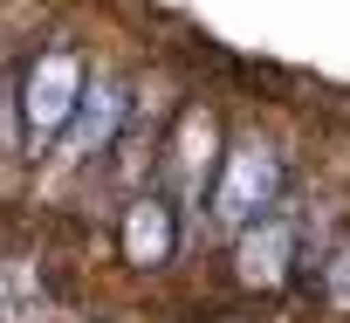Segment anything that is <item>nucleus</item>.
I'll return each mask as SVG.
<instances>
[{
    "label": "nucleus",
    "mask_w": 350,
    "mask_h": 323,
    "mask_svg": "<svg viewBox=\"0 0 350 323\" xmlns=\"http://www.w3.org/2000/svg\"><path fill=\"white\" fill-rule=\"evenodd\" d=\"M172 255V207L165 200H137L131 220H124V261H165Z\"/></svg>",
    "instance_id": "3"
},
{
    "label": "nucleus",
    "mask_w": 350,
    "mask_h": 323,
    "mask_svg": "<svg viewBox=\"0 0 350 323\" xmlns=\"http://www.w3.org/2000/svg\"><path fill=\"white\" fill-rule=\"evenodd\" d=\"M329 302H336V309H350V248L329 261Z\"/></svg>",
    "instance_id": "6"
},
{
    "label": "nucleus",
    "mask_w": 350,
    "mask_h": 323,
    "mask_svg": "<svg viewBox=\"0 0 350 323\" xmlns=\"http://www.w3.org/2000/svg\"><path fill=\"white\" fill-rule=\"evenodd\" d=\"M282 255H288V227L268 220L261 234L241 241V275H247V282H282Z\"/></svg>",
    "instance_id": "4"
},
{
    "label": "nucleus",
    "mask_w": 350,
    "mask_h": 323,
    "mask_svg": "<svg viewBox=\"0 0 350 323\" xmlns=\"http://www.w3.org/2000/svg\"><path fill=\"white\" fill-rule=\"evenodd\" d=\"M76 96H83V76H76V62L69 55H42L35 69H28V96H21V117H28V131H62L69 124V110H76Z\"/></svg>",
    "instance_id": "1"
},
{
    "label": "nucleus",
    "mask_w": 350,
    "mask_h": 323,
    "mask_svg": "<svg viewBox=\"0 0 350 323\" xmlns=\"http://www.w3.org/2000/svg\"><path fill=\"white\" fill-rule=\"evenodd\" d=\"M275 186H282V166H275V151L247 144V151H234V166H227V179H220L213 207H220L227 220H254V214L275 200Z\"/></svg>",
    "instance_id": "2"
},
{
    "label": "nucleus",
    "mask_w": 350,
    "mask_h": 323,
    "mask_svg": "<svg viewBox=\"0 0 350 323\" xmlns=\"http://www.w3.org/2000/svg\"><path fill=\"white\" fill-rule=\"evenodd\" d=\"M117 117H124V96H117V90H90V103H83V124H76V151L103 144V138L117 131Z\"/></svg>",
    "instance_id": "5"
}]
</instances>
